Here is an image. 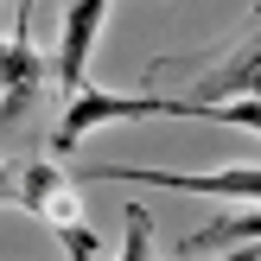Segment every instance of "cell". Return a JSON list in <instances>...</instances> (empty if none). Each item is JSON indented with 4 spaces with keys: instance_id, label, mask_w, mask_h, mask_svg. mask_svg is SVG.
<instances>
[{
    "instance_id": "obj_1",
    "label": "cell",
    "mask_w": 261,
    "mask_h": 261,
    "mask_svg": "<svg viewBox=\"0 0 261 261\" xmlns=\"http://www.w3.org/2000/svg\"><path fill=\"white\" fill-rule=\"evenodd\" d=\"M160 115H178V121H191V96H147V89H96V83H83V89H70V102H64V115H58V127H51V140L45 147L51 153H70V147H83L96 127H115V121H160Z\"/></svg>"
},
{
    "instance_id": "obj_2",
    "label": "cell",
    "mask_w": 261,
    "mask_h": 261,
    "mask_svg": "<svg viewBox=\"0 0 261 261\" xmlns=\"http://www.w3.org/2000/svg\"><path fill=\"white\" fill-rule=\"evenodd\" d=\"M76 185H160V191H191V198L255 204V198H261V166H217V172H160V166H76Z\"/></svg>"
},
{
    "instance_id": "obj_3",
    "label": "cell",
    "mask_w": 261,
    "mask_h": 261,
    "mask_svg": "<svg viewBox=\"0 0 261 261\" xmlns=\"http://www.w3.org/2000/svg\"><path fill=\"white\" fill-rule=\"evenodd\" d=\"M191 102H229V96H261V0H255V19L236 45L217 51L211 70H198V83L185 89Z\"/></svg>"
},
{
    "instance_id": "obj_4",
    "label": "cell",
    "mask_w": 261,
    "mask_h": 261,
    "mask_svg": "<svg viewBox=\"0 0 261 261\" xmlns=\"http://www.w3.org/2000/svg\"><path fill=\"white\" fill-rule=\"evenodd\" d=\"M102 19H109V0H64L58 51H51V76H58L64 96L89 83V51H96V38H102Z\"/></svg>"
},
{
    "instance_id": "obj_5",
    "label": "cell",
    "mask_w": 261,
    "mask_h": 261,
    "mask_svg": "<svg viewBox=\"0 0 261 261\" xmlns=\"http://www.w3.org/2000/svg\"><path fill=\"white\" fill-rule=\"evenodd\" d=\"M13 204H25L32 217H45L51 229L83 217V198H76V172H64L58 160H32V166H25V172L13 178Z\"/></svg>"
},
{
    "instance_id": "obj_6",
    "label": "cell",
    "mask_w": 261,
    "mask_h": 261,
    "mask_svg": "<svg viewBox=\"0 0 261 261\" xmlns=\"http://www.w3.org/2000/svg\"><path fill=\"white\" fill-rule=\"evenodd\" d=\"M45 76H51V58L32 45V32H13L7 38V64H0V127H13L38 102Z\"/></svg>"
},
{
    "instance_id": "obj_7",
    "label": "cell",
    "mask_w": 261,
    "mask_h": 261,
    "mask_svg": "<svg viewBox=\"0 0 261 261\" xmlns=\"http://www.w3.org/2000/svg\"><path fill=\"white\" fill-rule=\"evenodd\" d=\"M178 249H191V255H204V249H261V198L249 211H236V217H211V223L191 229Z\"/></svg>"
},
{
    "instance_id": "obj_8",
    "label": "cell",
    "mask_w": 261,
    "mask_h": 261,
    "mask_svg": "<svg viewBox=\"0 0 261 261\" xmlns=\"http://www.w3.org/2000/svg\"><path fill=\"white\" fill-rule=\"evenodd\" d=\"M58 249H64V255H102V236L76 217V223H58Z\"/></svg>"
},
{
    "instance_id": "obj_9",
    "label": "cell",
    "mask_w": 261,
    "mask_h": 261,
    "mask_svg": "<svg viewBox=\"0 0 261 261\" xmlns=\"http://www.w3.org/2000/svg\"><path fill=\"white\" fill-rule=\"evenodd\" d=\"M147 223H153V217L140 211V204H127V261H140V255L153 249V236H147Z\"/></svg>"
},
{
    "instance_id": "obj_10",
    "label": "cell",
    "mask_w": 261,
    "mask_h": 261,
    "mask_svg": "<svg viewBox=\"0 0 261 261\" xmlns=\"http://www.w3.org/2000/svg\"><path fill=\"white\" fill-rule=\"evenodd\" d=\"M13 19H19V32L32 25V0H13Z\"/></svg>"
},
{
    "instance_id": "obj_11",
    "label": "cell",
    "mask_w": 261,
    "mask_h": 261,
    "mask_svg": "<svg viewBox=\"0 0 261 261\" xmlns=\"http://www.w3.org/2000/svg\"><path fill=\"white\" fill-rule=\"evenodd\" d=\"M0 204H13V172H7V160H0Z\"/></svg>"
},
{
    "instance_id": "obj_12",
    "label": "cell",
    "mask_w": 261,
    "mask_h": 261,
    "mask_svg": "<svg viewBox=\"0 0 261 261\" xmlns=\"http://www.w3.org/2000/svg\"><path fill=\"white\" fill-rule=\"evenodd\" d=\"M7 7H13V0H0V13H7Z\"/></svg>"
}]
</instances>
